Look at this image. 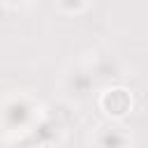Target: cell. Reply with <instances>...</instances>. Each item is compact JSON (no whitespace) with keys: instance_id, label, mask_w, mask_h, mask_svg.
<instances>
[{"instance_id":"obj_1","label":"cell","mask_w":148,"mask_h":148,"mask_svg":"<svg viewBox=\"0 0 148 148\" xmlns=\"http://www.w3.org/2000/svg\"><path fill=\"white\" fill-rule=\"evenodd\" d=\"M102 109L109 113V116H123L130 111V104H132V97L127 90L123 88H113V90H106L99 99Z\"/></svg>"}]
</instances>
